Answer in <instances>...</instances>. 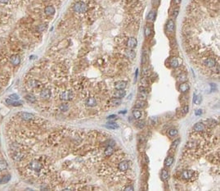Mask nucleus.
Returning a JSON list of instances; mask_svg holds the SVG:
<instances>
[{
    "mask_svg": "<svg viewBox=\"0 0 220 191\" xmlns=\"http://www.w3.org/2000/svg\"><path fill=\"white\" fill-rule=\"evenodd\" d=\"M1 183H3V181H2V180H1V179H0V184H1Z\"/></svg>",
    "mask_w": 220,
    "mask_h": 191,
    "instance_id": "864d4df0",
    "label": "nucleus"
},
{
    "mask_svg": "<svg viewBox=\"0 0 220 191\" xmlns=\"http://www.w3.org/2000/svg\"><path fill=\"white\" fill-rule=\"evenodd\" d=\"M43 1H48V0H43Z\"/></svg>",
    "mask_w": 220,
    "mask_h": 191,
    "instance_id": "5fc2aeb1",
    "label": "nucleus"
},
{
    "mask_svg": "<svg viewBox=\"0 0 220 191\" xmlns=\"http://www.w3.org/2000/svg\"><path fill=\"white\" fill-rule=\"evenodd\" d=\"M9 99H11L12 100H14V101H17V100L19 99V96L16 93H13V94H11L9 96Z\"/></svg>",
    "mask_w": 220,
    "mask_h": 191,
    "instance_id": "c03bdc74",
    "label": "nucleus"
},
{
    "mask_svg": "<svg viewBox=\"0 0 220 191\" xmlns=\"http://www.w3.org/2000/svg\"><path fill=\"white\" fill-rule=\"evenodd\" d=\"M118 169L120 171H126L129 169V163L126 161L120 162L118 165Z\"/></svg>",
    "mask_w": 220,
    "mask_h": 191,
    "instance_id": "ddd939ff",
    "label": "nucleus"
},
{
    "mask_svg": "<svg viewBox=\"0 0 220 191\" xmlns=\"http://www.w3.org/2000/svg\"><path fill=\"white\" fill-rule=\"evenodd\" d=\"M7 168H8V162L4 160L0 161V171H4Z\"/></svg>",
    "mask_w": 220,
    "mask_h": 191,
    "instance_id": "2f4dec72",
    "label": "nucleus"
},
{
    "mask_svg": "<svg viewBox=\"0 0 220 191\" xmlns=\"http://www.w3.org/2000/svg\"><path fill=\"white\" fill-rule=\"evenodd\" d=\"M59 109L61 112H66L69 109V104L68 103H62V104L60 105Z\"/></svg>",
    "mask_w": 220,
    "mask_h": 191,
    "instance_id": "c9c22d12",
    "label": "nucleus"
},
{
    "mask_svg": "<svg viewBox=\"0 0 220 191\" xmlns=\"http://www.w3.org/2000/svg\"><path fill=\"white\" fill-rule=\"evenodd\" d=\"M106 127L109 128V129H112V130H114V129H117V128H118L119 126H118V125H117L116 123L113 122V121H111V122H108V123L106 125Z\"/></svg>",
    "mask_w": 220,
    "mask_h": 191,
    "instance_id": "7c9ffc66",
    "label": "nucleus"
},
{
    "mask_svg": "<svg viewBox=\"0 0 220 191\" xmlns=\"http://www.w3.org/2000/svg\"><path fill=\"white\" fill-rule=\"evenodd\" d=\"M85 104L86 106H88V107H95V106L97 105V101H96V99L94 98L90 97V98H88L86 99Z\"/></svg>",
    "mask_w": 220,
    "mask_h": 191,
    "instance_id": "4468645a",
    "label": "nucleus"
},
{
    "mask_svg": "<svg viewBox=\"0 0 220 191\" xmlns=\"http://www.w3.org/2000/svg\"><path fill=\"white\" fill-rule=\"evenodd\" d=\"M173 3L175 4H179L181 3V0H173Z\"/></svg>",
    "mask_w": 220,
    "mask_h": 191,
    "instance_id": "3c124183",
    "label": "nucleus"
},
{
    "mask_svg": "<svg viewBox=\"0 0 220 191\" xmlns=\"http://www.w3.org/2000/svg\"><path fill=\"white\" fill-rule=\"evenodd\" d=\"M125 54L129 59H134L135 58V52L134 50H132V49H128L125 51Z\"/></svg>",
    "mask_w": 220,
    "mask_h": 191,
    "instance_id": "4be33fe9",
    "label": "nucleus"
},
{
    "mask_svg": "<svg viewBox=\"0 0 220 191\" xmlns=\"http://www.w3.org/2000/svg\"><path fill=\"white\" fill-rule=\"evenodd\" d=\"M144 32H145V35H146V37H148V36H149L150 34H151V28H150V27H148V26H146V27H145Z\"/></svg>",
    "mask_w": 220,
    "mask_h": 191,
    "instance_id": "ea45409f",
    "label": "nucleus"
},
{
    "mask_svg": "<svg viewBox=\"0 0 220 191\" xmlns=\"http://www.w3.org/2000/svg\"><path fill=\"white\" fill-rule=\"evenodd\" d=\"M51 91L48 89H43L40 93V97L43 99H48L51 98Z\"/></svg>",
    "mask_w": 220,
    "mask_h": 191,
    "instance_id": "6e6552de",
    "label": "nucleus"
},
{
    "mask_svg": "<svg viewBox=\"0 0 220 191\" xmlns=\"http://www.w3.org/2000/svg\"><path fill=\"white\" fill-rule=\"evenodd\" d=\"M111 104H112L113 106H118V105L120 104V103H121V99H119V98H118V99H114L111 100Z\"/></svg>",
    "mask_w": 220,
    "mask_h": 191,
    "instance_id": "4c0bfd02",
    "label": "nucleus"
},
{
    "mask_svg": "<svg viewBox=\"0 0 220 191\" xmlns=\"http://www.w3.org/2000/svg\"><path fill=\"white\" fill-rule=\"evenodd\" d=\"M113 153H114V149H113V147H111V146L106 147V149H105V152H104L105 156H106V157H109V156H111Z\"/></svg>",
    "mask_w": 220,
    "mask_h": 191,
    "instance_id": "393cba45",
    "label": "nucleus"
},
{
    "mask_svg": "<svg viewBox=\"0 0 220 191\" xmlns=\"http://www.w3.org/2000/svg\"><path fill=\"white\" fill-rule=\"evenodd\" d=\"M133 116H134V117L135 119H137V120H138V119H140L141 117H142V112L139 110V109H134V111H133Z\"/></svg>",
    "mask_w": 220,
    "mask_h": 191,
    "instance_id": "b1692460",
    "label": "nucleus"
},
{
    "mask_svg": "<svg viewBox=\"0 0 220 191\" xmlns=\"http://www.w3.org/2000/svg\"><path fill=\"white\" fill-rule=\"evenodd\" d=\"M193 174H194V172L192 171L185 170L182 172L181 177L182 178V179H185V180H190L191 178L193 176Z\"/></svg>",
    "mask_w": 220,
    "mask_h": 191,
    "instance_id": "423d86ee",
    "label": "nucleus"
},
{
    "mask_svg": "<svg viewBox=\"0 0 220 191\" xmlns=\"http://www.w3.org/2000/svg\"><path fill=\"white\" fill-rule=\"evenodd\" d=\"M9 1L10 0H0V3H2V4H8Z\"/></svg>",
    "mask_w": 220,
    "mask_h": 191,
    "instance_id": "8fccbe9b",
    "label": "nucleus"
},
{
    "mask_svg": "<svg viewBox=\"0 0 220 191\" xmlns=\"http://www.w3.org/2000/svg\"><path fill=\"white\" fill-rule=\"evenodd\" d=\"M44 12H45V14L48 15V16L53 15L55 13V8H54V7H52V6H48V7L45 8Z\"/></svg>",
    "mask_w": 220,
    "mask_h": 191,
    "instance_id": "a211bd4d",
    "label": "nucleus"
},
{
    "mask_svg": "<svg viewBox=\"0 0 220 191\" xmlns=\"http://www.w3.org/2000/svg\"><path fill=\"white\" fill-rule=\"evenodd\" d=\"M160 177H161V180H162L163 181H165L169 179V171L165 170V169H163L162 171H161V173H160Z\"/></svg>",
    "mask_w": 220,
    "mask_h": 191,
    "instance_id": "6ab92c4d",
    "label": "nucleus"
},
{
    "mask_svg": "<svg viewBox=\"0 0 220 191\" xmlns=\"http://www.w3.org/2000/svg\"><path fill=\"white\" fill-rule=\"evenodd\" d=\"M204 66H206V67L211 68V67H213L216 65V61L213 58H206L205 60L204 61Z\"/></svg>",
    "mask_w": 220,
    "mask_h": 191,
    "instance_id": "f8f14e48",
    "label": "nucleus"
},
{
    "mask_svg": "<svg viewBox=\"0 0 220 191\" xmlns=\"http://www.w3.org/2000/svg\"><path fill=\"white\" fill-rule=\"evenodd\" d=\"M156 12L151 11V12H149V13H148L147 17V19L148 21H154L155 19H156Z\"/></svg>",
    "mask_w": 220,
    "mask_h": 191,
    "instance_id": "cd10ccee",
    "label": "nucleus"
},
{
    "mask_svg": "<svg viewBox=\"0 0 220 191\" xmlns=\"http://www.w3.org/2000/svg\"><path fill=\"white\" fill-rule=\"evenodd\" d=\"M201 114H202V110H201V109H199V110L196 111V116H200Z\"/></svg>",
    "mask_w": 220,
    "mask_h": 191,
    "instance_id": "09e8293b",
    "label": "nucleus"
},
{
    "mask_svg": "<svg viewBox=\"0 0 220 191\" xmlns=\"http://www.w3.org/2000/svg\"><path fill=\"white\" fill-rule=\"evenodd\" d=\"M60 99L64 101H70L73 99V93L72 91H64L61 93Z\"/></svg>",
    "mask_w": 220,
    "mask_h": 191,
    "instance_id": "7ed1b4c3",
    "label": "nucleus"
},
{
    "mask_svg": "<svg viewBox=\"0 0 220 191\" xmlns=\"http://www.w3.org/2000/svg\"><path fill=\"white\" fill-rule=\"evenodd\" d=\"M120 113H122V114L125 113H125H126V111H121V112H120Z\"/></svg>",
    "mask_w": 220,
    "mask_h": 191,
    "instance_id": "603ef678",
    "label": "nucleus"
},
{
    "mask_svg": "<svg viewBox=\"0 0 220 191\" xmlns=\"http://www.w3.org/2000/svg\"><path fill=\"white\" fill-rule=\"evenodd\" d=\"M179 143H180V139H179L174 140V141H173V142L172 143L171 146H170V149H173V150H175L176 149H177V147L178 146Z\"/></svg>",
    "mask_w": 220,
    "mask_h": 191,
    "instance_id": "f704fd0d",
    "label": "nucleus"
},
{
    "mask_svg": "<svg viewBox=\"0 0 220 191\" xmlns=\"http://www.w3.org/2000/svg\"><path fill=\"white\" fill-rule=\"evenodd\" d=\"M165 28H166V31H167V32L173 33V31H174V29H175L174 21H173V20H168V21H167V23H166Z\"/></svg>",
    "mask_w": 220,
    "mask_h": 191,
    "instance_id": "39448f33",
    "label": "nucleus"
},
{
    "mask_svg": "<svg viewBox=\"0 0 220 191\" xmlns=\"http://www.w3.org/2000/svg\"><path fill=\"white\" fill-rule=\"evenodd\" d=\"M6 103H7L8 105L15 106V107H17V106H21V103H21V102H17V101H14V100H12L11 99H6Z\"/></svg>",
    "mask_w": 220,
    "mask_h": 191,
    "instance_id": "412c9836",
    "label": "nucleus"
},
{
    "mask_svg": "<svg viewBox=\"0 0 220 191\" xmlns=\"http://www.w3.org/2000/svg\"><path fill=\"white\" fill-rule=\"evenodd\" d=\"M9 60H10V62L13 66L19 65L20 62H21V58L18 55H12Z\"/></svg>",
    "mask_w": 220,
    "mask_h": 191,
    "instance_id": "9b49d317",
    "label": "nucleus"
},
{
    "mask_svg": "<svg viewBox=\"0 0 220 191\" xmlns=\"http://www.w3.org/2000/svg\"><path fill=\"white\" fill-rule=\"evenodd\" d=\"M46 28V25H40V26H37V31H39V32H42L45 30Z\"/></svg>",
    "mask_w": 220,
    "mask_h": 191,
    "instance_id": "79ce46f5",
    "label": "nucleus"
},
{
    "mask_svg": "<svg viewBox=\"0 0 220 191\" xmlns=\"http://www.w3.org/2000/svg\"><path fill=\"white\" fill-rule=\"evenodd\" d=\"M138 44V41L134 37H131L128 39L127 41V46L129 47V49H134Z\"/></svg>",
    "mask_w": 220,
    "mask_h": 191,
    "instance_id": "9d476101",
    "label": "nucleus"
},
{
    "mask_svg": "<svg viewBox=\"0 0 220 191\" xmlns=\"http://www.w3.org/2000/svg\"><path fill=\"white\" fill-rule=\"evenodd\" d=\"M125 190H128V191H130V190H134V186H132V185H129V186H127V187H125Z\"/></svg>",
    "mask_w": 220,
    "mask_h": 191,
    "instance_id": "49530a36",
    "label": "nucleus"
},
{
    "mask_svg": "<svg viewBox=\"0 0 220 191\" xmlns=\"http://www.w3.org/2000/svg\"><path fill=\"white\" fill-rule=\"evenodd\" d=\"M201 101H202V97H201V95H194V98H193V103L194 104H200Z\"/></svg>",
    "mask_w": 220,
    "mask_h": 191,
    "instance_id": "bb28decb",
    "label": "nucleus"
},
{
    "mask_svg": "<svg viewBox=\"0 0 220 191\" xmlns=\"http://www.w3.org/2000/svg\"><path fill=\"white\" fill-rule=\"evenodd\" d=\"M187 75H186V74L182 73L181 75H179V76H178V80L181 81L182 83L187 81Z\"/></svg>",
    "mask_w": 220,
    "mask_h": 191,
    "instance_id": "473e14b6",
    "label": "nucleus"
},
{
    "mask_svg": "<svg viewBox=\"0 0 220 191\" xmlns=\"http://www.w3.org/2000/svg\"><path fill=\"white\" fill-rule=\"evenodd\" d=\"M12 158L15 161L19 162V161H21L24 158V154H23V153H21V152H18V151L14 152L12 154Z\"/></svg>",
    "mask_w": 220,
    "mask_h": 191,
    "instance_id": "0eeeda50",
    "label": "nucleus"
},
{
    "mask_svg": "<svg viewBox=\"0 0 220 191\" xmlns=\"http://www.w3.org/2000/svg\"><path fill=\"white\" fill-rule=\"evenodd\" d=\"M189 89H190V85H189L188 84L185 83V82H182V83L180 84V85H179V88H178L179 91H180V92H182V93L187 92V90H189Z\"/></svg>",
    "mask_w": 220,
    "mask_h": 191,
    "instance_id": "f3484780",
    "label": "nucleus"
},
{
    "mask_svg": "<svg viewBox=\"0 0 220 191\" xmlns=\"http://www.w3.org/2000/svg\"><path fill=\"white\" fill-rule=\"evenodd\" d=\"M188 110H189V108H188V106H187V105L183 106V107H182V114H183V115L187 114V112H188Z\"/></svg>",
    "mask_w": 220,
    "mask_h": 191,
    "instance_id": "a19ab883",
    "label": "nucleus"
},
{
    "mask_svg": "<svg viewBox=\"0 0 220 191\" xmlns=\"http://www.w3.org/2000/svg\"><path fill=\"white\" fill-rule=\"evenodd\" d=\"M204 129V125L202 122H197L193 126V130L195 131H197V132H201L203 131Z\"/></svg>",
    "mask_w": 220,
    "mask_h": 191,
    "instance_id": "dca6fc26",
    "label": "nucleus"
},
{
    "mask_svg": "<svg viewBox=\"0 0 220 191\" xmlns=\"http://www.w3.org/2000/svg\"><path fill=\"white\" fill-rule=\"evenodd\" d=\"M178 12H179V10H178V9H175L174 10V12H173V17H176L178 16Z\"/></svg>",
    "mask_w": 220,
    "mask_h": 191,
    "instance_id": "de8ad7c7",
    "label": "nucleus"
},
{
    "mask_svg": "<svg viewBox=\"0 0 220 191\" xmlns=\"http://www.w3.org/2000/svg\"><path fill=\"white\" fill-rule=\"evenodd\" d=\"M144 106H145V102L143 100H138V101L135 103V108L137 109L144 108Z\"/></svg>",
    "mask_w": 220,
    "mask_h": 191,
    "instance_id": "c85d7f7f",
    "label": "nucleus"
},
{
    "mask_svg": "<svg viewBox=\"0 0 220 191\" xmlns=\"http://www.w3.org/2000/svg\"><path fill=\"white\" fill-rule=\"evenodd\" d=\"M26 99L27 101H29L30 103H35V101H36L35 97L34 96L33 94H26Z\"/></svg>",
    "mask_w": 220,
    "mask_h": 191,
    "instance_id": "72a5a7b5",
    "label": "nucleus"
},
{
    "mask_svg": "<svg viewBox=\"0 0 220 191\" xmlns=\"http://www.w3.org/2000/svg\"><path fill=\"white\" fill-rule=\"evenodd\" d=\"M168 134H169V136L173 137V136H175V135H177V134H178V130L175 129V128H172V129H170L169 130Z\"/></svg>",
    "mask_w": 220,
    "mask_h": 191,
    "instance_id": "e433bc0d",
    "label": "nucleus"
},
{
    "mask_svg": "<svg viewBox=\"0 0 220 191\" xmlns=\"http://www.w3.org/2000/svg\"><path fill=\"white\" fill-rule=\"evenodd\" d=\"M29 167L33 171H39L42 169V164L40 163L39 162L34 160L32 162H30V163L29 164Z\"/></svg>",
    "mask_w": 220,
    "mask_h": 191,
    "instance_id": "f03ea898",
    "label": "nucleus"
},
{
    "mask_svg": "<svg viewBox=\"0 0 220 191\" xmlns=\"http://www.w3.org/2000/svg\"><path fill=\"white\" fill-rule=\"evenodd\" d=\"M116 117H116V115H111V116H110V117H107V120L110 121H113L115 120H116Z\"/></svg>",
    "mask_w": 220,
    "mask_h": 191,
    "instance_id": "a18cd8bd",
    "label": "nucleus"
},
{
    "mask_svg": "<svg viewBox=\"0 0 220 191\" xmlns=\"http://www.w3.org/2000/svg\"><path fill=\"white\" fill-rule=\"evenodd\" d=\"M73 10L76 13H83L87 11V5L83 2H77L74 5Z\"/></svg>",
    "mask_w": 220,
    "mask_h": 191,
    "instance_id": "f257e3e1",
    "label": "nucleus"
},
{
    "mask_svg": "<svg viewBox=\"0 0 220 191\" xmlns=\"http://www.w3.org/2000/svg\"><path fill=\"white\" fill-rule=\"evenodd\" d=\"M18 116L25 121H30V120H33V119L35 118V116H34L33 114L29 113V112H20V113L18 114Z\"/></svg>",
    "mask_w": 220,
    "mask_h": 191,
    "instance_id": "20e7f679",
    "label": "nucleus"
},
{
    "mask_svg": "<svg viewBox=\"0 0 220 191\" xmlns=\"http://www.w3.org/2000/svg\"><path fill=\"white\" fill-rule=\"evenodd\" d=\"M29 85L30 86V87H34V88H35V87H38V86H39V84H40V83H39V81H38V80H30V81H29Z\"/></svg>",
    "mask_w": 220,
    "mask_h": 191,
    "instance_id": "c756f323",
    "label": "nucleus"
},
{
    "mask_svg": "<svg viewBox=\"0 0 220 191\" xmlns=\"http://www.w3.org/2000/svg\"><path fill=\"white\" fill-rule=\"evenodd\" d=\"M170 65L172 67H178V59L177 58H172L170 59Z\"/></svg>",
    "mask_w": 220,
    "mask_h": 191,
    "instance_id": "a878e982",
    "label": "nucleus"
},
{
    "mask_svg": "<svg viewBox=\"0 0 220 191\" xmlns=\"http://www.w3.org/2000/svg\"><path fill=\"white\" fill-rule=\"evenodd\" d=\"M173 161H174V159H173V158L172 157V156H169V157H167L165 161V167H170L173 163Z\"/></svg>",
    "mask_w": 220,
    "mask_h": 191,
    "instance_id": "5701e85b",
    "label": "nucleus"
},
{
    "mask_svg": "<svg viewBox=\"0 0 220 191\" xmlns=\"http://www.w3.org/2000/svg\"><path fill=\"white\" fill-rule=\"evenodd\" d=\"M126 86H127V82L124 80L118 81V82L115 84V88L116 89H125Z\"/></svg>",
    "mask_w": 220,
    "mask_h": 191,
    "instance_id": "2eb2a0df",
    "label": "nucleus"
},
{
    "mask_svg": "<svg viewBox=\"0 0 220 191\" xmlns=\"http://www.w3.org/2000/svg\"><path fill=\"white\" fill-rule=\"evenodd\" d=\"M126 95V92L124 89H116V91L115 92V96L116 98H123Z\"/></svg>",
    "mask_w": 220,
    "mask_h": 191,
    "instance_id": "aec40b11",
    "label": "nucleus"
},
{
    "mask_svg": "<svg viewBox=\"0 0 220 191\" xmlns=\"http://www.w3.org/2000/svg\"><path fill=\"white\" fill-rule=\"evenodd\" d=\"M10 179H11V176L10 175H8V176H5L4 178H3L2 181H3V183H7L10 180Z\"/></svg>",
    "mask_w": 220,
    "mask_h": 191,
    "instance_id": "37998d69",
    "label": "nucleus"
},
{
    "mask_svg": "<svg viewBox=\"0 0 220 191\" xmlns=\"http://www.w3.org/2000/svg\"><path fill=\"white\" fill-rule=\"evenodd\" d=\"M145 124L146 123L144 121H138L137 124H136V126H137V127L139 128V129H142V128H144Z\"/></svg>",
    "mask_w": 220,
    "mask_h": 191,
    "instance_id": "58836bf2",
    "label": "nucleus"
},
{
    "mask_svg": "<svg viewBox=\"0 0 220 191\" xmlns=\"http://www.w3.org/2000/svg\"><path fill=\"white\" fill-rule=\"evenodd\" d=\"M147 93L144 89V86L140 87V88H139V93H138L139 100H143L144 101V100L147 99Z\"/></svg>",
    "mask_w": 220,
    "mask_h": 191,
    "instance_id": "1a4fd4ad",
    "label": "nucleus"
}]
</instances>
